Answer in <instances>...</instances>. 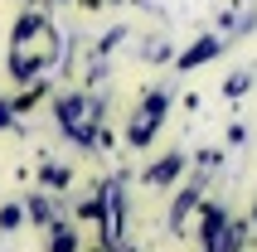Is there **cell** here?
<instances>
[{"label": "cell", "instance_id": "3957f363", "mask_svg": "<svg viewBox=\"0 0 257 252\" xmlns=\"http://www.w3.org/2000/svg\"><path fill=\"white\" fill-rule=\"evenodd\" d=\"M49 252H78V233L63 228V223H54L49 228Z\"/></svg>", "mask_w": 257, "mask_h": 252}, {"label": "cell", "instance_id": "8992f818", "mask_svg": "<svg viewBox=\"0 0 257 252\" xmlns=\"http://www.w3.org/2000/svg\"><path fill=\"white\" fill-rule=\"evenodd\" d=\"M252 218H257V209H252Z\"/></svg>", "mask_w": 257, "mask_h": 252}, {"label": "cell", "instance_id": "7a4b0ae2", "mask_svg": "<svg viewBox=\"0 0 257 252\" xmlns=\"http://www.w3.org/2000/svg\"><path fill=\"white\" fill-rule=\"evenodd\" d=\"M180 170H185V155H165L160 165H151V170H146V184H170Z\"/></svg>", "mask_w": 257, "mask_h": 252}, {"label": "cell", "instance_id": "277c9868", "mask_svg": "<svg viewBox=\"0 0 257 252\" xmlns=\"http://www.w3.org/2000/svg\"><path fill=\"white\" fill-rule=\"evenodd\" d=\"M44 184H49V189H68V184H73V170L58 165V160H44Z\"/></svg>", "mask_w": 257, "mask_h": 252}, {"label": "cell", "instance_id": "5b68a950", "mask_svg": "<svg viewBox=\"0 0 257 252\" xmlns=\"http://www.w3.org/2000/svg\"><path fill=\"white\" fill-rule=\"evenodd\" d=\"M20 223H25V209H20V204H5V209H0V228H5V233H15Z\"/></svg>", "mask_w": 257, "mask_h": 252}, {"label": "cell", "instance_id": "6da1fadb", "mask_svg": "<svg viewBox=\"0 0 257 252\" xmlns=\"http://www.w3.org/2000/svg\"><path fill=\"white\" fill-rule=\"evenodd\" d=\"M218 54H223V39L204 34L194 49H185V54H180V68H199V63H209V58H218Z\"/></svg>", "mask_w": 257, "mask_h": 252}]
</instances>
